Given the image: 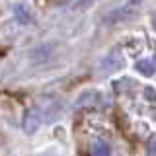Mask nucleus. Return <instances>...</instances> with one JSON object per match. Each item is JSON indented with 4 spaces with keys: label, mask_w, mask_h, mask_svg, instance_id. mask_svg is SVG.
<instances>
[{
    "label": "nucleus",
    "mask_w": 156,
    "mask_h": 156,
    "mask_svg": "<svg viewBox=\"0 0 156 156\" xmlns=\"http://www.w3.org/2000/svg\"><path fill=\"white\" fill-rule=\"evenodd\" d=\"M148 156H156V139L148 144Z\"/></svg>",
    "instance_id": "nucleus-6"
},
{
    "label": "nucleus",
    "mask_w": 156,
    "mask_h": 156,
    "mask_svg": "<svg viewBox=\"0 0 156 156\" xmlns=\"http://www.w3.org/2000/svg\"><path fill=\"white\" fill-rule=\"evenodd\" d=\"M16 16H18V20L22 23H27L29 22V12H27V10L23 12V6H22V4H18V6H16Z\"/></svg>",
    "instance_id": "nucleus-4"
},
{
    "label": "nucleus",
    "mask_w": 156,
    "mask_h": 156,
    "mask_svg": "<svg viewBox=\"0 0 156 156\" xmlns=\"http://www.w3.org/2000/svg\"><path fill=\"white\" fill-rule=\"evenodd\" d=\"M39 125H41V115H39V111L35 109V107L26 109V113H23V121H22L23 133H26V135H33L39 129Z\"/></svg>",
    "instance_id": "nucleus-1"
},
{
    "label": "nucleus",
    "mask_w": 156,
    "mask_h": 156,
    "mask_svg": "<svg viewBox=\"0 0 156 156\" xmlns=\"http://www.w3.org/2000/svg\"><path fill=\"white\" fill-rule=\"evenodd\" d=\"M140 2H143V0H129V2H127L125 6H131V8H135V6H139Z\"/></svg>",
    "instance_id": "nucleus-7"
},
{
    "label": "nucleus",
    "mask_w": 156,
    "mask_h": 156,
    "mask_svg": "<svg viewBox=\"0 0 156 156\" xmlns=\"http://www.w3.org/2000/svg\"><path fill=\"white\" fill-rule=\"evenodd\" d=\"M92 156H111V150H109V144L105 140H96L92 144Z\"/></svg>",
    "instance_id": "nucleus-3"
},
{
    "label": "nucleus",
    "mask_w": 156,
    "mask_h": 156,
    "mask_svg": "<svg viewBox=\"0 0 156 156\" xmlns=\"http://www.w3.org/2000/svg\"><path fill=\"white\" fill-rule=\"evenodd\" d=\"M152 26L156 27V14H154V18H152Z\"/></svg>",
    "instance_id": "nucleus-8"
},
{
    "label": "nucleus",
    "mask_w": 156,
    "mask_h": 156,
    "mask_svg": "<svg viewBox=\"0 0 156 156\" xmlns=\"http://www.w3.org/2000/svg\"><path fill=\"white\" fill-rule=\"evenodd\" d=\"M96 2H98V0H76V4H74V10H86V8L94 6Z\"/></svg>",
    "instance_id": "nucleus-5"
},
{
    "label": "nucleus",
    "mask_w": 156,
    "mask_h": 156,
    "mask_svg": "<svg viewBox=\"0 0 156 156\" xmlns=\"http://www.w3.org/2000/svg\"><path fill=\"white\" fill-rule=\"evenodd\" d=\"M135 68L140 72V74H144V76H152L154 70H156V68H154V62L150 61V58H143V61H139L135 65Z\"/></svg>",
    "instance_id": "nucleus-2"
}]
</instances>
